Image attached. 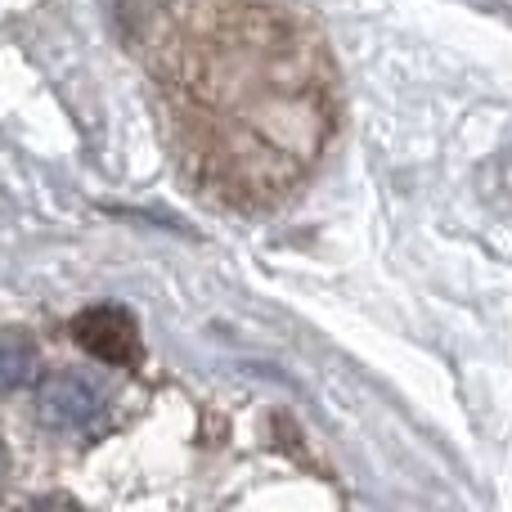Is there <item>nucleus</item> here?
<instances>
[{"label":"nucleus","mask_w":512,"mask_h":512,"mask_svg":"<svg viewBox=\"0 0 512 512\" xmlns=\"http://www.w3.org/2000/svg\"><path fill=\"white\" fill-rule=\"evenodd\" d=\"M104 414V391L81 373H54L36 396V418L50 432H86Z\"/></svg>","instance_id":"1"},{"label":"nucleus","mask_w":512,"mask_h":512,"mask_svg":"<svg viewBox=\"0 0 512 512\" xmlns=\"http://www.w3.org/2000/svg\"><path fill=\"white\" fill-rule=\"evenodd\" d=\"M72 337L81 351H90L104 364H135L140 360V337L135 319L122 306H90L72 319Z\"/></svg>","instance_id":"2"},{"label":"nucleus","mask_w":512,"mask_h":512,"mask_svg":"<svg viewBox=\"0 0 512 512\" xmlns=\"http://www.w3.org/2000/svg\"><path fill=\"white\" fill-rule=\"evenodd\" d=\"M36 373V351L27 342H0V396L18 391L23 382H32Z\"/></svg>","instance_id":"3"}]
</instances>
